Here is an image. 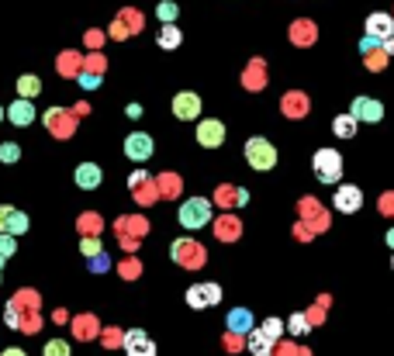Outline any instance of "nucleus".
I'll use <instances>...</instances> for the list:
<instances>
[{
	"label": "nucleus",
	"mask_w": 394,
	"mask_h": 356,
	"mask_svg": "<svg viewBox=\"0 0 394 356\" xmlns=\"http://www.w3.org/2000/svg\"><path fill=\"white\" fill-rule=\"evenodd\" d=\"M177 218H180V225L184 229H204L208 222H211V201L208 198H187L180 204V211H177Z\"/></svg>",
	"instance_id": "nucleus-1"
},
{
	"label": "nucleus",
	"mask_w": 394,
	"mask_h": 356,
	"mask_svg": "<svg viewBox=\"0 0 394 356\" xmlns=\"http://www.w3.org/2000/svg\"><path fill=\"white\" fill-rule=\"evenodd\" d=\"M246 163H249L253 170H260V173H263V170H274L277 166V149L267 142V139H260V135H256V139H249V142H246Z\"/></svg>",
	"instance_id": "nucleus-2"
},
{
	"label": "nucleus",
	"mask_w": 394,
	"mask_h": 356,
	"mask_svg": "<svg viewBox=\"0 0 394 356\" xmlns=\"http://www.w3.org/2000/svg\"><path fill=\"white\" fill-rule=\"evenodd\" d=\"M315 177L322 184H339L343 177V156L336 149H318L315 153Z\"/></svg>",
	"instance_id": "nucleus-3"
},
{
	"label": "nucleus",
	"mask_w": 394,
	"mask_h": 356,
	"mask_svg": "<svg viewBox=\"0 0 394 356\" xmlns=\"http://www.w3.org/2000/svg\"><path fill=\"white\" fill-rule=\"evenodd\" d=\"M350 115H353L356 121L377 125V121L384 118V104H381V101H374V97H356L353 104H350Z\"/></svg>",
	"instance_id": "nucleus-4"
},
{
	"label": "nucleus",
	"mask_w": 394,
	"mask_h": 356,
	"mask_svg": "<svg viewBox=\"0 0 394 356\" xmlns=\"http://www.w3.org/2000/svg\"><path fill=\"white\" fill-rule=\"evenodd\" d=\"M125 156L132 159V163H146V159L153 156V139L146 132H132L125 139Z\"/></svg>",
	"instance_id": "nucleus-5"
},
{
	"label": "nucleus",
	"mask_w": 394,
	"mask_h": 356,
	"mask_svg": "<svg viewBox=\"0 0 394 356\" xmlns=\"http://www.w3.org/2000/svg\"><path fill=\"white\" fill-rule=\"evenodd\" d=\"M332 204H336V211H343V215H356V211L363 208V191L353 187V184H343V187L336 191Z\"/></svg>",
	"instance_id": "nucleus-6"
},
{
	"label": "nucleus",
	"mask_w": 394,
	"mask_h": 356,
	"mask_svg": "<svg viewBox=\"0 0 394 356\" xmlns=\"http://www.w3.org/2000/svg\"><path fill=\"white\" fill-rule=\"evenodd\" d=\"M197 142L204 146V149H218L222 142H225V125L218 118H208L197 125Z\"/></svg>",
	"instance_id": "nucleus-7"
},
{
	"label": "nucleus",
	"mask_w": 394,
	"mask_h": 356,
	"mask_svg": "<svg viewBox=\"0 0 394 356\" xmlns=\"http://www.w3.org/2000/svg\"><path fill=\"white\" fill-rule=\"evenodd\" d=\"M173 115L180 121H194L201 115V97H197L194 90H180L177 97H173Z\"/></svg>",
	"instance_id": "nucleus-8"
},
{
	"label": "nucleus",
	"mask_w": 394,
	"mask_h": 356,
	"mask_svg": "<svg viewBox=\"0 0 394 356\" xmlns=\"http://www.w3.org/2000/svg\"><path fill=\"white\" fill-rule=\"evenodd\" d=\"M7 121H11L14 128H28V125L35 121V101H32V97H18V101L7 108Z\"/></svg>",
	"instance_id": "nucleus-9"
},
{
	"label": "nucleus",
	"mask_w": 394,
	"mask_h": 356,
	"mask_svg": "<svg viewBox=\"0 0 394 356\" xmlns=\"http://www.w3.org/2000/svg\"><path fill=\"white\" fill-rule=\"evenodd\" d=\"M73 180H77L80 191H97L101 180H104V173H101L97 163H80L77 170H73Z\"/></svg>",
	"instance_id": "nucleus-10"
},
{
	"label": "nucleus",
	"mask_w": 394,
	"mask_h": 356,
	"mask_svg": "<svg viewBox=\"0 0 394 356\" xmlns=\"http://www.w3.org/2000/svg\"><path fill=\"white\" fill-rule=\"evenodd\" d=\"M367 35H374V39H381V42H388L394 39V18L391 14H370L367 18Z\"/></svg>",
	"instance_id": "nucleus-11"
},
{
	"label": "nucleus",
	"mask_w": 394,
	"mask_h": 356,
	"mask_svg": "<svg viewBox=\"0 0 394 356\" xmlns=\"http://www.w3.org/2000/svg\"><path fill=\"white\" fill-rule=\"evenodd\" d=\"M225 322H229V332H246V336L253 332V312L249 308H232Z\"/></svg>",
	"instance_id": "nucleus-12"
},
{
	"label": "nucleus",
	"mask_w": 394,
	"mask_h": 356,
	"mask_svg": "<svg viewBox=\"0 0 394 356\" xmlns=\"http://www.w3.org/2000/svg\"><path fill=\"white\" fill-rule=\"evenodd\" d=\"M270 350H274V339H270L263 329H253V332H249V353L253 356H270Z\"/></svg>",
	"instance_id": "nucleus-13"
},
{
	"label": "nucleus",
	"mask_w": 394,
	"mask_h": 356,
	"mask_svg": "<svg viewBox=\"0 0 394 356\" xmlns=\"http://www.w3.org/2000/svg\"><path fill=\"white\" fill-rule=\"evenodd\" d=\"M187 305H191V308H208V305H215V301H211V287H208V284L187 287Z\"/></svg>",
	"instance_id": "nucleus-14"
},
{
	"label": "nucleus",
	"mask_w": 394,
	"mask_h": 356,
	"mask_svg": "<svg viewBox=\"0 0 394 356\" xmlns=\"http://www.w3.org/2000/svg\"><path fill=\"white\" fill-rule=\"evenodd\" d=\"M156 45L166 49V52H173V49L180 45V28H177V25H163L159 35H156Z\"/></svg>",
	"instance_id": "nucleus-15"
},
{
	"label": "nucleus",
	"mask_w": 394,
	"mask_h": 356,
	"mask_svg": "<svg viewBox=\"0 0 394 356\" xmlns=\"http://www.w3.org/2000/svg\"><path fill=\"white\" fill-rule=\"evenodd\" d=\"M32 229V222H28V215L25 211H11V218H7V225H4V232H11V236H25Z\"/></svg>",
	"instance_id": "nucleus-16"
},
{
	"label": "nucleus",
	"mask_w": 394,
	"mask_h": 356,
	"mask_svg": "<svg viewBox=\"0 0 394 356\" xmlns=\"http://www.w3.org/2000/svg\"><path fill=\"white\" fill-rule=\"evenodd\" d=\"M332 132H336L339 139H353L356 135V118L353 115H339V118L332 121Z\"/></svg>",
	"instance_id": "nucleus-17"
},
{
	"label": "nucleus",
	"mask_w": 394,
	"mask_h": 356,
	"mask_svg": "<svg viewBox=\"0 0 394 356\" xmlns=\"http://www.w3.org/2000/svg\"><path fill=\"white\" fill-rule=\"evenodd\" d=\"M177 14H180V7H177L173 0H159L156 4V18L163 21V25H173V21H177Z\"/></svg>",
	"instance_id": "nucleus-18"
},
{
	"label": "nucleus",
	"mask_w": 394,
	"mask_h": 356,
	"mask_svg": "<svg viewBox=\"0 0 394 356\" xmlns=\"http://www.w3.org/2000/svg\"><path fill=\"white\" fill-rule=\"evenodd\" d=\"M42 80L39 77H21L18 80V97H39Z\"/></svg>",
	"instance_id": "nucleus-19"
},
{
	"label": "nucleus",
	"mask_w": 394,
	"mask_h": 356,
	"mask_svg": "<svg viewBox=\"0 0 394 356\" xmlns=\"http://www.w3.org/2000/svg\"><path fill=\"white\" fill-rule=\"evenodd\" d=\"M42 356H73V350H70L66 339H49V343L42 346Z\"/></svg>",
	"instance_id": "nucleus-20"
},
{
	"label": "nucleus",
	"mask_w": 394,
	"mask_h": 356,
	"mask_svg": "<svg viewBox=\"0 0 394 356\" xmlns=\"http://www.w3.org/2000/svg\"><path fill=\"white\" fill-rule=\"evenodd\" d=\"M14 253H18V242H14V236H11V232H0V256H4V260H11Z\"/></svg>",
	"instance_id": "nucleus-21"
},
{
	"label": "nucleus",
	"mask_w": 394,
	"mask_h": 356,
	"mask_svg": "<svg viewBox=\"0 0 394 356\" xmlns=\"http://www.w3.org/2000/svg\"><path fill=\"white\" fill-rule=\"evenodd\" d=\"M125 356H156V346L149 343V339H142V343H135V346H128Z\"/></svg>",
	"instance_id": "nucleus-22"
},
{
	"label": "nucleus",
	"mask_w": 394,
	"mask_h": 356,
	"mask_svg": "<svg viewBox=\"0 0 394 356\" xmlns=\"http://www.w3.org/2000/svg\"><path fill=\"white\" fill-rule=\"evenodd\" d=\"M104 270H111V260H108V253H97V256H90V274H104Z\"/></svg>",
	"instance_id": "nucleus-23"
},
{
	"label": "nucleus",
	"mask_w": 394,
	"mask_h": 356,
	"mask_svg": "<svg viewBox=\"0 0 394 356\" xmlns=\"http://www.w3.org/2000/svg\"><path fill=\"white\" fill-rule=\"evenodd\" d=\"M18 156H21V149L14 142H4L0 146V163H18Z\"/></svg>",
	"instance_id": "nucleus-24"
},
{
	"label": "nucleus",
	"mask_w": 394,
	"mask_h": 356,
	"mask_svg": "<svg viewBox=\"0 0 394 356\" xmlns=\"http://www.w3.org/2000/svg\"><path fill=\"white\" fill-rule=\"evenodd\" d=\"M287 329H291L294 336H305V332H308V322H305V318H301V315H294V318H291V322H287Z\"/></svg>",
	"instance_id": "nucleus-25"
},
{
	"label": "nucleus",
	"mask_w": 394,
	"mask_h": 356,
	"mask_svg": "<svg viewBox=\"0 0 394 356\" xmlns=\"http://www.w3.org/2000/svg\"><path fill=\"white\" fill-rule=\"evenodd\" d=\"M80 253H83V256H97V253H101V242H97V239H83Z\"/></svg>",
	"instance_id": "nucleus-26"
},
{
	"label": "nucleus",
	"mask_w": 394,
	"mask_h": 356,
	"mask_svg": "<svg viewBox=\"0 0 394 356\" xmlns=\"http://www.w3.org/2000/svg\"><path fill=\"white\" fill-rule=\"evenodd\" d=\"M80 87H83V90H97V87H101V77H94V73H80Z\"/></svg>",
	"instance_id": "nucleus-27"
},
{
	"label": "nucleus",
	"mask_w": 394,
	"mask_h": 356,
	"mask_svg": "<svg viewBox=\"0 0 394 356\" xmlns=\"http://www.w3.org/2000/svg\"><path fill=\"white\" fill-rule=\"evenodd\" d=\"M377 45H384V42H381V39H374V35H363V42H360V52L367 56V52H374Z\"/></svg>",
	"instance_id": "nucleus-28"
},
{
	"label": "nucleus",
	"mask_w": 394,
	"mask_h": 356,
	"mask_svg": "<svg viewBox=\"0 0 394 356\" xmlns=\"http://www.w3.org/2000/svg\"><path fill=\"white\" fill-rule=\"evenodd\" d=\"M263 332H267L270 339H274V336H280V318H270V322L263 325Z\"/></svg>",
	"instance_id": "nucleus-29"
},
{
	"label": "nucleus",
	"mask_w": 394,
	"mask_h": 356,
	"mask_svg": "<svg viewBox=\"0 0 394 356\" xmlns=\"http://www.w3.org/2000/svg\"><path fill=\"white\" fill-rule=\"evenodd\" d=\"M142 339H146V336H142L139 329H135V332H128V336H125V350H128V346H135V343H142Z\"/></svg>",
	"instance_id": "nucleus-30"
},
{
	"label": "nucleus",
	"mask_w": 394,
	"mask_h": 356,
	"mask_svg": "<svg viewBox=\"0 0 394 356\" xmlns=\"http://www.w3.org/2000/svg\"><path fill=\"white\" fill-rule=\"evenodd\" d=\"M11 211H14L11 204H0V232H4V225H7V218H11Z\"/></svg>",
	"instance_id": "nucleus-31"
},
{
	"label": "nucleus",
	"mask_w": 394,
	"mask_h": 356,
	"mask_svg": "<svg viewBox=\"0 0 394 356\" xmlns=\"http://www.w3.org/2000/svg\"><path fill=\"white\" fill-rule=\"evenodd\" d=\"M0 356H28V353H25L21 346H11V350H4V353H0Z\"/></svg>",
	"instance_id": "nucleus-32"
},
{
	"label": "nucleus",
	"mask_w": 394,
	"mask_h": 356,
	"mask_svg": "<svg viewBox=\"0 0 394 356\" xmlns=\"http://www.w3.org/2000/svg\"><path fill=\"white\" fill-rule=\"evenodd\" d=\"M384 239H388V246H391V249H394V229H391V232H388V236H384Z\"/></svg>",
	"instance_id": "nucleus-33"
},
{
	"label": "nucleus",
	"mask_w": 394,
	"mask_h": 356,
	"mask_svg": "<svg viewBox=\"0 0 394 356\" xmlns=\"http://www.w3.org/2000/svg\"><path fill=\"white\" fill-rule=\"evenodd\" d=\"M4 118H7V111H4V108H0V121H4Z\"/></svg>",
	"instance_id": "nucleus-34"
},
{
	"label": "nucleus",
	"mask_w": 394,
	"mask_h": 356,
	"mask_svg": "<svg viewBox=\"0 0 394 356\" xmlns=\"http://www.w3.org/2000/svg\"><path fill=\"white\" fill-rule=\"evenodd\" d=\"M4 263H7V260H4V256H0V270H4Z\"/></svg>",
	"instance_id": "nucleus-35"
},
{
	"label": "nucleus",
	"mask_w": 394,
	"mask_h": 356,
	"mask_svg": "<svg viewBox=\"0 0 394 356\" xmlns=\"http://www.w3.org/2000/svg\"><path fill=\"white\" fill-rule=\"evenodd\" d=\"M391 267H394V256H391Z\"/></svg>",
	"instance_id": "nucleus-36"
}]
</instances>
